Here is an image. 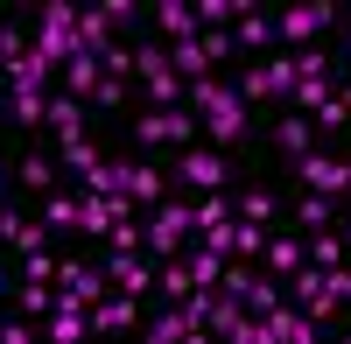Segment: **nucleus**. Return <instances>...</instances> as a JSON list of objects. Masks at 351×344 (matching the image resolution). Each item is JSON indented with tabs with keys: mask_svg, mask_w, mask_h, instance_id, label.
<instances>
[{
	"mask_svg": "<svg viewBox=\"0 0 351 344\" xmlns=\"http://www.w3.org/2000/svg\"><path fill=\"white\" fill-rule=\"evenodd\" d=\"M141 232H148V253H155V260H176V253L197 239V211H190V197H162V204L141 218Z\"/></svg>",
	"mask_w": 351,
	"mask_h": 344,
	"instance_id": "f257e3e1",
	"label": "nucleus"
},
{
	"mask_svg": "<svg viewBox=\"0 0 351 344\" xmlns=\"http://www.w3.org/2000/svg\"><path fill=\"white\" fill-rule=\"evenodd\" d=\"M134 140L141 148H197V112L190 106H148V112H134Z\"/></svg>",
	"mask_w": 351,
	"mask_h": 344,
	"instance_id": "f03ea898",
	"label": "nucleus"
},
{
	"mask_svg": "<svg viewBox=\"0 0 351 344\" xmlns=\"http://www.w3.org/2000/svg\"><path fill=\"white\" fill-rule=\"evenodd\" d=\"M337 28V0H302V8H281L274 14V42L281 49H309Z\"/></svg>",
	"mask_w": 351,
	"mask_h": 344,
	"instance_id": "7ed1b4c3",
	"label": "nucleus"
},
{
	"mask_svg": "<svg viewBox=\"0 0 351 344\" xmlns=\"http://www.w3.org/2000/svg\"><path fill=\"white\" fill-rule=\"evenodd\" d=\"M246 127H253V106L239 99V92H225L211 112H204V148H218V155H232L246 140Z\"/></svg>",
	"mask_w": 351,
	"mask_h": 344,
	"instance_id": "20e7f679",
	"label": "nucleus"
},
{
	"mask_svg": "<svg viewBox=\"0 0 351 344\" xmlns=\"http://www.w3.org/2000/svg\"><path fill=\"white\" fill-rule=\"evenodd\" d=\"M36 49L49 56V64L77 56V8H71V0H43V21H36Z\"/></svg>",
	"mask_w": 351,
	"mask_h": 344,
	"instance_id": "39448f33",
	"label": "nucleus"
},
{
	"mask_svg": "<svg viewBox=\"0 0 351 344\" xmlns=\"http://www.w3.org/2000/svg\"><path fill=\"white\" fill-rule=\"evenodd\" d=\"M176 183L197 190V197H211V190L232 183V162H225L218 148H176Z\"/></svg>",
	"mask_w": 351,
	"mask_h": 344,
	"instance_id": "423d86ee",
	"label": "nucleus"
},
{
	"mask_svg": "<svg viewBox=\"0 0 351 344\" xmlns=\"http://www.w3.org/2000/svg\"><path fill=\"white\" fill-rule=\"evenodd\" d=\"M295 176H302V190H316V197H351V162H344L337 148H309V155L295 162Z\"/></svg>",
	"mask_w": 351,
	"mask_h": 344,
	"instance_id": "0eeeda50",
	"label": "nucleus"
},
{
	"mask_svg": "<svg viewBox=\"0 0 351 344\" xmlns=\"http://www.w3.org/2000/svg\"><path fill=\"white\" fill-rule=\"evenodd\" d=\"M106 281H112V288H120V295H155V253H106Z\"/></svg>",
	"mask_w": 351,
	"mask_h": 344,
	"instance_id": "6e6552de",
	"label": "nucleus"
},
{
	"mask_svg": "<svg viewBox=\"0 0 351 344\" xmlns=\"http://www.w3.org/2000/svg\"><path fill=\"white\" fill-rule=\"evenodd\" d=\"M288 302H295V309H309L316 323H330L337 309H344V302H337V295L324 288V267H309V260H302L295 274H288Z\"/></svg>",
	"mask_w": 351,
	"mask_h": 344,
	"instance_id": "1a4fd4ad",
	"label": "nucleus"
},
{
	"mask_svg": "<svg viewBox=\"0 0 351 344\" xmlns=\"http://www.w3.org/2000/svg\"><path fill=\"white\" fill-rule=\"evenodd\" d=\"M56 288H64L71 302L92 309L99 295H112V281H106V267H99V260H64V267H56Z\"/></svg>",
	"mask_w": 351,
	"mask_h": 344,
	"instance_id": "9d476101",
	"label": "nucleus"
},
{
	"mask_svg": "<svg viewBox=\"0 0 351 344\" xmlns=\"http://www.w3.org/2000/svg\"><path fill=\"white\" fill-rule=\"evenodd\" d=\"M43 246H49V225H43V218L0 211V253H14V260H21V253H43Z\"/></svg>",
	"mask_w": 351,
	"mask_h": 344,
	"instance_id": "9b49d317",
	"label": "nucleus"
},
{
	"mask_svg": "<svg viewBox=\"0 0 351 344\" xmlns=\"http://www.w3.org/2000/svg\"><path fill=\"white\" fill-rule=\"evenodd\" d=\"M84 317H92V330H141V323H148V317H141V295H120V288L99 295Z\"/></svg>",
	"mask_w": 351,
	"mask_h": 344,
	"instance_id": "f8f14e48",
	"label": "nucleus"
},
{
	"mask_svg": "<svg viewBox=\"0 0 351 344\" xmlns=\"http://www.w3.org/2000/svg\"><path fill=\"white\" fill-rule=\"evenodd\" d=\"M43 330H49V344H77V337H92V317H84V302H71L64 288H56V302H49Z\"/></svg>",
	"mask_w": 351,
	"mask_h": 344,
	"instance_id": "ddd939ff",
	"label": "nucleus"
},
{
	"mask_svg": "<svg viewBox=\"0 0 351 344\" xmlns=\"http://www.w3.org/2000/svg\"><path fill=\"white\" fill-rule=\"evenodd\" d=\"M260 323H267V344H274V337H281V344H309V337H316V317H309V309H295L288 295H281Z\"/></svg>",
	"mask_w": 351,
	"mask_h": 344,
	"instance_id": "4468645a",
	"label": "nucleus"
},
{
	"mask_svg": "<svg viewBox=\"0 0 351 344\" xmlns=\"http://www.w3.org/2000/svg\"><path fill=\"white\" fill-rule=\"evenodd\" d=\"M84 120H92V106L56 84V92H49V134H56V148H64V140H84Z\"/></svg>",
	"mask_w": 351,
	"mask_h": 344,
	"instance_id": "2eb2a0df",
	"label": "nucleus"
},
{
	"mask_svg": "<svg viewBox=\"0 0 351 344\" xmlns=\"http://www.w3.org/2000/svg\"><path fill=\"white\" fill-rule=\"evenodd\" d=\"M155 28H162V42H169V49H176V42H197V36H204L190 0H155Z\"/></svg>",
	"mask_w": 351,
	"mask_h": 344,
	"instance_id": "dca6fc26",
	"label": "nucleus"
},
{
	"mask_svg": "<svg viewBox=\"0 0 351 344\" xmlns=\"http://www.w3.org/2000/svg\"><path fill=\"white\" fill-rule=\"evenodd\" d=\"M274 148H281L288 162H302L309 148H324V140H316V127H309V112H281V120H274Z\"/></svg>",
	"mask_w": 351,
	"mask_h": 344,
	"instance_id": "f3484780",
	"label": "nucleus"
},
{
	"mask_svg": "<svg viewBox=\"0 0 351 344\" xmlns=\"http://www.w3.org/2000/svg\"><path fill=\"white\" fill-rule=\"evenodd\" d=\"M267 42H274V14H260V0H253V8L232 21V49H239V56H260Z\"/></svg>",
	"mask_w": 351,
	"mask_h": 344,
	"instance_id": "a211bd4d",
	"label": "nucleus"
},
{
	"mask_svg": "<svg viewBox=\"0 0 351 344\" xmlns=\"http://www.w3.org/2000/svg\"><path fill=\"white\" fill-rule=\"evenodd\" d=\"M77 218H84V197H71L64 183L43 190V225H49V232H77Z\"/></svg>",
	"mask_w": 351,
	"mask_h": 344,
	"instance_id": "6ab92c4d",
	"label": "nucleus"
},
{
	"mask_svg": "<svg viewBox=\"0 0 351 344\" xmlns=\"http://www.w3.org/2000/svg\"><path fill=\"white\" fill-rule=\"evenodd\" d=\"M302 260H309V246H302V239H281V232H267V246H260V267H267V274H281V281L295 274Z\"/></svg>",
	"mask_w": 351,
	"mask_h": 344,
	"instance_id": "aec40b11",
	"label": "nucleus"
},
{
	"mask_svg": "<svg viewBox=\"0 0 351 344\" xmlns=\"http://www.w3.org/2000/svg\"><path fill=\"white\" fill-rule=\"evenodd\" d=\"M112 42V14H106V0L99 8H77V56H99Z\"/></svg>",
	"mask_w": 351,
	"mask_h": 344,
	"instance_id": "412c9836",
	"label": "nucleus"
},
{
	"mask_svg": "<svg viewBox=\"0 0 351 344\" xmlns=\"http://www.w3.org/2000/svg\"><path fill=\"white\" fill-rule=\"evenodd\" d=\"M99 162H106V148H99L92 134H84V140H64V148H56V169H64V176H77V183L92 176Z\"/></svg>",
	"mask_w": 351,
	"mask_h": 344,
	"instance_id": "4be33fe9",
	"label": "nucleus"
},
{
	"mask_svg": "<svg viewBox=\"0 0 351 344\" xmlns=\"http://www.w3.org/2000/svg\"><path fill=\"white\" fill-rule=\"evenodd\" d=\"M14 183H21V190H36V197H43V190H56V155L28 148V155L14 162Z\"/></svg>",
	"mask_w": 351,
	"mask_h": 344,
	"instance_id": "5701e85b",
	"label": "nucleus"
},
{
	"mask_svg": "<svg viewBox=\"0 0 351 344\" xmlns=\"http://www.w3.org/2000/svg\"><path fill=\"white\" fill-rule=\"evenodd\" d=\"M99 56H64V92L71 99H84V106H92V92H99Z\"/></svg>",
	"mask_w": 351,
	"mask_h": 344,
	"instance_id": "b1692460",
	"label": "nucleus"
},
{
	"mask_svg": "<svg viewBox=\"0 0 351 344\" xmlns=\"http://www.w3.org/2000/svg\"><path fill=\"white\" fill-rule=\"evenodd\" d=\"M183 267H190V281H197V288H218V281H225V253H211V246H183Z\"/></svg>",
	"mask_w": 351,
	"mask_h": 344,
	"instance_id": "393cba45",
	"label": "nucleus"
},
{
	"mask_svg": "<svg viewBox=\"0 0 351 344\" xmlns=\"http://www.w3.org/2000/svg\"><path fill=\"white\" fill-rule=\"evenodd\" d=\"M330 92H344V77H337V71H324V77H295V92H288V106H295V112H316V106H324Z\"/></svg>",
	"mask_w": 351,
	"mask_h": 344,
	"instance_id": "a878e982",
	"label": "nucleus"
},
{
	"mask_svg": "<svg viewBox=\"0 0 351 344\" xmlns=\"http://www.w3.org/2000/svg\"><path fill=\"white\" fill-rule=\"evenodd\" d=\"M232 77H239L232 92H239L246 106H267V99H274V77H267V64H232Z\"/></svg>",
	"mask_w": 351,
	"mask_h": 344,
	"instance_id": "bb28decb",
	"label": "nucleus"
},
{
	"mask_svg": "<svg viewBox=\"0 0 351 344\" xmlns=\"http://www.w3.org/2000/svg\"><path fill=\"white\" fill-rule=\"evenodd\" d=\"M295 225H309V232H330V225H337V197L302 190V197H295Z\"/></svg>",
	"mask_w": 351,
	"mask_h": 344,
	"instance_id": "cd10ccee",
	"label": "nucleus"
},
{
	"mask_svg": "<svg viewBox=\"0 0 351 344\" xmlns=\"http://www.w3.org/2000/svg\"><path fill=\"white\" fill-rule=\"evenodd\" d=\"M49 302H56V281H21V288H14V309H21L28 323L49 317Z\"/></svg>",
	"mask_w": 351,
	"mask_h": 344,
	"instance_id": "c85d7f7f",
	"label": "nucleus"
},
{
	"mask_svg": "<svg viewBox=\"0 0 351 344\" xmlns=\"http://www.w3.org/2000/svg\"><path fill=\"white\" fill-rule=\"evenodd\" d=\"M8 112L21 127H49V92H8Z\"/></svg>",
	"mask_w": 351,
	"mask_h": 344,
	"instance_id": "c756f323",
	"label": "nucleus"
},
{
	"mask_svg": "<svg viewBox=\"0 0 351 344\" xmlns=\"http://www.w3.org/2000/svg\"><path fill=\"white\" fill-rule=\"evenodd\" d=\"M260 246H267V225L232 218V260H260Z\"/></svg>",
	"mask_w": 351,
	"mask_h": 344,
	"instance_id": "7c9ffc66",
	"label": "nucleus"
},
{
	"mask_svg": "<svg viewBox=\"0 0 351 344\" xmlns=\"http://www.w3.org/2000/svg\"><path fill=\"white\" fill-rule=\"evenodd\" d=\"M134 64H141V49H134V42H120V36L99 49V71H106V77H134Z\"/></svg>",
	"mask_w": 351,
	"mask_h": 344,
	"instance_id": "2f4dec72",
	"label": "nucleus"
},
{
	"mask_svg": "<svg viewBox=\"0 0 351 344\" xmlns=\"http://www.w3.org/2000/svg\"><path fill=\"white\" fill-rule=\"evenodd\" d=\"M344 260H351V239H337V232L309 239V267H344Z\"/></svg>",
	"mask_w": 351,
	"mask_h": 344,
	"instance_id": "473e14b6",
	"label": "nucleus"
},
{
	"mask_svg": "<svg viewBox=\"0 0 351 344\" xmlns=\"http://www.w3.org/2000/svg\"><path fill=\"white\" fill-rule=\"evenodd\" d=\"M190 211H197V232H204V225H225V218H239V211H232V197H225V190H211V197H197Z\"/></svg>",
	"mask_w": 351,
	"mask_h": 344,
	"instance_id": "72a5a7b5",
	"label": "nucleus"
},
{
	"mask_svg": "<svg viewBox=\"0 0 351 344\" xmlns=\"http://www.w3.org/2000/svg\"><path fill=\"white\" fill-rule=\"evenodd\" d=\"M28 49H36V36H21L14 21H0V71H8V64H21Z\"/></svg>",
	"mask_w": 351,
	"mask_h": 344,
	"instance_id": "f704fd0d",
	"label": "nucleus"
},
{
	"mask_svg": "<svg viewBox=\"0 0 351 344\" xmlns=\"http://www.w3.org/2000/svg\"><path fill=\"white\" fill-rule=\"evenodd\" d=\"M232 211H239V218H253V225H274V190H246Z\"/></svg>",
	"mask_w": 351,
	"mask_h": 344,
	"instance_id": "c9c22d12",
	"label": "nucleus"
},
{
	"mask_svg": "<svg viewBox=\"0 0 351 344\" xmlns=\"http://www.w3.org/2000/svg\"><path fill=\"white\" fill-rule=\"evenodd\" d=\"M56 267H64V260H56L49 246L43 253H21V281H56Z\"/></svg>",
	"mask_w": 351,
	"mask_h": 344,
	"instance_id": "e433bc0d",
	"label": "nucleus"
},
{
	"mask_svg": "<svg viewBox=\"0 0 351 344\" xmlns=\"http://www.w3.org/2000/svg\"><path fill=\"white\" fill-rule=\"evenodd\" d=\"M267 77H274V99H288V92H295V56H267Z\"/></svg>",
	"mask_w": 351,
	"mask_h": 344,
	"instance_id": "4c0bfd02",
	"label": "nucleus"
},
{
	"mask_svg": "<svg viewBox=\"0 0 351 344\" xmlns=\"http://www.w3.org/2000/svg\"><path fill=\"white\" fill-rule=\"evenodd\" d=\"M197 42H204V56H211V71L225 64V56H239V49H232V28H204Z\"/></svg>",
	"mask_w": 351,
	"mask_h": 344,
	"instance_id": "58836bf2",
	"label": "nucleus"
},
{
	"mask_svg": "<svg viewBox=\"0 0 351 344\" xmlns=\"http://www.w3.org/2000/svg\"><path fill=\"white\" fill-rule=\"evenodd\" d=\"M112 106H127V77H99V92H92V112H112Z\"/></svg>",
	"mask_w": 351,
	"mask_h": 344,
	"instance_id": "ea45409f",
	"label": "nucleus"
},
{
	"mask_svg": "<svg viewBox=\"0 0 351 344\" xmlns=\"http://www.w3.org/2000/svg\"><path fill=\"white\" fill-rule=\"evenodd\" d=\"M112 14V36H127V28H141V0H106Z\"/></svg>",
	"mask_w": 351,
	"mask_h": 344,
	"instance_id": "a19ab883",
	"label": "nucleus"
},
{
	"mask_svg": "<svg viewBox=\"0 0 351 344\" xmlns=\"http://www.w3.org/2000/svg\"><path fill=\"white\" fill-rule=\"evenodd\" d=\"M0 183H8V169H0Z\"/></svg>",
	"mask_w": 351,
	"mask_h": 344,
	"instance_id": "79ce46f5",
	"label": "nucleus"
}]
</instances>
